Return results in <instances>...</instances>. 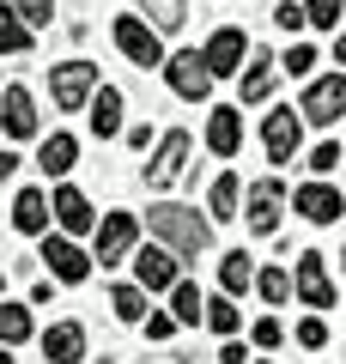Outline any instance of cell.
I'll list each match as a JSON object with an SVG mask.
<instances>
[{
	"mask_svg": "<svg viewBox=\"0 0 346 364\" xmlns=\"http://www.w3.org/2000/svg\"><path fill=\"white\" fill-rule=\"evenodd\" d=\"M146 231H152L158 243H170L182 261L206 255V243H213V225H206L194 207H177V200H158V207H146Z\"/></svg>",
	"mask_w": 346,
	"mask_h": 364,
	"instance_id": "6da1fadb",
	"label": "cell"
},
{
	"mask_svg": "<svg viewBox=\"0 0 346 364\" xmlns=\"http://www.w3.org/2000/svg\"><path fill=\"white\" fill-rule=\"evenodd\" d=\"M285 200H292V188H285L280 176H261V182H249V195H243L249 231H256V237H273V231H280V213H285Z\"/></svg>",
	"mask_w": 346,
	"mask_h": 364,
	"instance_id": "7a4b0ae2",
	"label": "cell"
},
{
	"mask_svg": "<svg viewBox=\"0 0 346 364\" xmlns=\"http://www.w3.org/2000/svg\"><path fill=\"white\" fill-rule=\"evenodd\" d=\"M140 243V219L134 213H103L98 219V267H122Z\"/></svg>",
	"mask_w": 346,
	"mask_h": 364,
	"instance_id": "3957f363",
	"label": "cell"
},
{
	"mask_svg": "<svg viewBox=\"0 0 346 364\" xmlns=\"http://www.w3.org/2000/svg\"><path fill=\"white\" fill-rule=\"evenodd\" d=\"M115 49L128 55L134 67H158V61H164V49H158V25H152V18H140V13H122V18H115Z\"/></svg>",
	"mask_w": 346,
	"mask_h": 364,
	"instance_id": "277c9868",
	"label": "cell"
},
{
	"mask_svg": "<svg viewBox=\"0 0 346 364\" xmlns=\"http://www.w3.org/2000/svg\"><path fill=\"white\" fill-rule=\"evenodd\" d=\"M91 91H98V67L91 61H61L49 73V97L55 109H85L91 104Z\"/></svg>",
	"mask_w": 346,
	"mask_h": 364,
	"instance_id": "5b68a950",
	"label": "cell"
},
{
	"mask_svg": "<svg viewBox=\"0 0 346 364\" xmlns=\"http://www.w3.org/2000/svg\"><path fill=\"white\" fill-rule=\"evenodd\" d=\"M261 146H268L273 164H292L298 146H304V109H273V116L261 122Z\"/></svg>",
	"mask_w": 346,
	"mask_h": 364,
	"instance_id": "8992f818",
	"label": "cell"
},
{
	"mask_svg": "<svg viewBox=\"0 0 346 364\" xmlns=\"http://www.w3.org/2000/svg\"><path fill=\"white\" fill-rule=\"evenodd\" d=\"M43 267H55V279H61V286H79L98 261L79 255V243H73L67 231H43Z\"/></svg>",
	"mask_w": 346,
	"mask_h": 364,
	"instance_id": "52a82bcc",
	"label": "cell"
},
{
	"mask_svg": "<svg viewBox=\"0 0 346 364\" xmlns=\"http://www.w3.org/2000/svg\"><path fill=\"white\" fill-rule=\"evenodd\" d=\"M189 152H194V140H189L182 128L164 134V140H158V152H152V164H146V188H170V182L189 170Z\"/></svg>",
	"mask_w": 346,
	"mask_h": 364,
	"instance_id": "ba28073f",
	"label": "cell"
},
{
	"mask_svg": "<svg viewBox=\"0 0 346 364\" xmlns=\"http://www.w3.org/2000/svg\"><path fill=\"white\" fill-rule=\"evenodd\" d=\"M346 116V73H322L316 85L304 91V122H316V128H328V122Z\"/></svg>",
	"mask_w": 346,
	"mask_h": 364,
	"instance_id": "9c48e42d",
	"label": "cell"
},
{
	"mask_svg": "<svg viewBox=\"0 0 346 364\" xmlns=\"http://www.w3.org/2000/svg\"><path fill=\"white\" fill-rule=\"evenodd\" d=\"M164 73H170V91H177V97H194V104H201L206 91H213V67H206V55H194V49L170 55Z\"/></svg>",
	"mask_w": 346,
	"mask_h": 364,
	"instance_id": "30bf717a",
	"label": "cell"
},
{
	"mask_svg": "<svg viewBox=\"0 0 346 364\" xmlns=\"http://www.w3.org/2000/svg\"><path fill=\"white\" fill-rule=\"evenodd\" d=\"M292 213L310 219V225H334L346 213V200H340V188H328V182H304V188H292Z\"/></svg>",
	"mask_w": 346,
	"mask_h": 364,
	"instance_id": "8fae6325",
	"label": "cell"
},
{
	"mask_svg": "<svg viewBox=\"0 0 346 364\" xmlns=\"http://www.w3.org/2000/svg\"><path fill=\"white\" fill-rule=\"evenodd\" d=\"M177 249L170 243H152V249H140V255H134V279H140L146 291H170L177 286Z\"/></svg>",
	"mask_w": 346,
	"mask_h": 364,
	"instance_id": "7c38bea8",
	"label": "cell"
},
{
	"mask_svg": "<svg viewBox=\"0 0 346 364\" xmlns=\"http://www.w3.org/2000/svg\"><path fill=\"white\" fill-rule=\"evenodd\" d=\"M0 128H6V140H31V134H37V97H31L25 85L0 91Z\"/></svg>",
	"mask_w": 346,
	"mask_h": 364,
	"instance_id": "4fadbf2b",
	"label": "cell"
},
{
	"mask_svg": "<svg viewBox=\"0 0 346 364\" xmlns=\"http://www.w3.org/2000/svg\"><path fill=\"white\" fill-rule=\"evenodd\" d=\"M292 279H298V298H304L310 310H328V304H334V279H328V267H322L316 249L298 255V273H292Z\"/></svg>",
	"mask_w": 346,
	"mask_h": 364,
	"instance_id": "5bb4252c",
	"label": "cell"
},
{
	"mask_svg": "<svg viewBox=\"0 0 346 364\" xmlns=\"http://www.w3.org/2000/svg\"><path fill=\"white\" fill-rule=\"evenodd\" d=\"M49 207H55V225H61L67 237H85V231H98V219H91V200L79 195L73 182H61V188H55V200H49Z\"/></svg>",
	"mask_w": 346,
	"mask_h": 364,
	"instance_id": "9a60e30c",
	"label": "cell"
},
{
	"mask_svg": "<svg viewBox=\"0 0 346 364\" xmlns=\"http://www.w3.org/2000/svg\"><path fill=\"white\" fill-rule=\"evenodd\" d=\"M43 358L49 364H85V328L67 316V322H49V334H43Z\"/></svg>",
	"mask_w": 346,
	"mask_h": 364,
	"instance_id": "2e32d148",
	"label": "cell"
},
{
	"mask_svg": "<svg viewBox=\"0 0 346 364\" xmlns=\"http://www.w3.org/2000/svg\"><path fill=\"white\" fill-rule=\"evenodd\" d=\"M206 146H213L219 158H237L243 152V109H213V116H206Z\"/></svg>",
	"mask_w": 346,
	"mask_h": 364,
	"instance_id": "e0dca14e",
	"label": "cell"
},
{
	"mask_svg": "<svg viewBox=\"0 0 346 364\" xmlns=\"http://www.w3.org/2000/svg\"><path fill=\"white\" fill-rule=\"evenodd\" d=\"M49 219H55L49 195H43V188H19V200H13V225H19V231L43 237V231H49Z\"/></svg>",
	"mask_w": 346,
	"mask_h": 364,
	"instance_id": "ac0fdd59",
	"label": "cell"
},
{
	"mask_svg": "<svg viewBox=\"0 0 346 364\" xmlns=\"http://www.w3.org/2000/svg\"><path fill=\"white\" fill-rule=\"evenodd\" d=\"M201 55H206V67H213V79L237 73V67H243V31H237V25H225V31H219V37L206 43Z\"/></svg>",
	"mask_w": 346,
	"mask_h": 364,
	"instance_id": "d6986e66",
	"label": "cell"
},
{
	"mask_svg": "<svg viewBox=\"0 0 346 364\" xmlns=\"http://www.w3.org/2000/svg\"><path fill=\"white\" fill-rule=\"evenodd\" d=\"M91 128H98V140L122 134V91H115V85H98V91H91Z\"/></svg>",
	"mask_w": 346,
	"mask_h": 364,
	"instance_id": "ffe728a7",
	"label": "cell"
},
{
	"mask_svg": "<svg viewBox=\"0 0 346 364\" xmlns=\"http://www.w3.org/2000/svg\"><path fill=\"white\" fill-rule=\"evenodd\" d=\"M237 79H243V104H268L273 85H280V67H273L268 55H256V61H249V73H237Z\"/></svg>",
	"mask_w": 346,
	"mask_h": 364,
	"instance_id": "44dd1931",
	"label": "cell"
},
{
	"mask_svg": "<svg viewBox=\"0 0 346 364\" xmlns=\"http://www.w3.org/2000/svg\"><path fill=\"white\" fill-rule=\"evenodd\" d=\"M73 158H79V140H73V134H49V140H43V152H37V164L49 170V176H67V170H73Z\"/></svg>",
	"mask_w": 346,
	"mask_h": 364,
	"instance_id": "7402d4cb",
	"label": "cell"
},
{
	"mask_svg": "<svg viewBox=\"0 0 346 364\" xmlns=\"http://www.w3.org/2000/svg\"><path fill=\"white\" fill-rule=\"evenodd\" d=\"M237 200H243V182H237V170H225V176L213 182V195H206V207H213V219H237Z\"/></svg>",
	"mask_w": 346,
	"mask_h": 364,
	"instance_id": "603a6c76",
	"label": "cell"
},
{
	"mask_svg": "<svg viewBox=\"0 0 346 364\" xmlns=\"http://www.w3.org/2000/svg\"><path fill=\"white\" fill-rule=\"evenodd\" d=\"M219 286H225L231 298H237V291H249V286H256V261H249L243 249H231L225 267H219Z\"/></svg>",
	"mask_w": 346,
	"mask_h": 364,
	"instance_id": "cb8c5ba5",
	"label": "cell"
},
{
	"mask_svg": "<svg viewBox=\"0 0 346 364\" xmlns=\"http://www.w3.org/2000/svg\"><path fill=\"white\" fill-rule=\"evenodd\" d=\"M170 316H177L182 328L206 322V298H201V291H194V286H182V279H177V286H170Z\"/></svg>",
	"mask_w": 346,
	"mask_h": 364,
	"instance_id": "d4e9b609",
	"label": "cell"
},
{
	"mask_svg": "<svg viewBox=\"0 0 346 364\" xmlns=\"http://www.w3.org/2000/svg\"><path fill=\"white\" fill-rule=\"evenodd\" d=\"M31 49V25L19 18V6H0V55H25Z\"/></svg>",
	"mask_w": 346,
	"mask_h": 364,
	"instance_id": "484cf974",
	"label": "cell"
},
{
	"mask_svg": "<svg viewBox=\"0 0 346 364\" xmlns=\"http://www.w3.org/2000/svg\"><path fill=\"white\" fill-rule=\"evenodd\" d=\"M140 6V18H152L158 37H177L182 31V0H134Z\"/></svg>",
	"mask_w": 346,
	"mask_h": 364,
	"instance_id": "4316f807",
	"label": "cell"
},
{
	"mask_svg": "<svg viewBox=\"0 0 346 364\" xmlns=\"http://www.w3.org/2000/svg\"><path fill=\"white\" fill-rule=\"evenodd\" d=\"M110 310L122 316V322H146V316H152V310H146V286H140V279H134V286H115L110 291Z\"/></svg>",
	"mask_w": 346,
	"mask_h": 364,
	"instance_id": "83f0119b",
	"label": "cell"
},
{
	"mask_svg": "<svg viewBox=\"0 0 346 364\" xmlns=\"http://www.w3.org/2000/svg\"><path fill=\"white\" fill-rule=\"evenodd\" d=\"M37 328H31V310L25 304H0V346H19V340H31Z\"/></svg>",
	"mask_w": 346,
	"mask_h": 364,
	"instance_id": "f1b7e54d",
	"label": "cell"
},
{
	"mask_svg": "<svg viewBox=\"0 0 346 364\" xmlns=\"http://www.w3.org/2000/svg\"><path fill=\"white\" fill-rule=\"evenodd\" d=\"M292 286H298V279H292L285 267H261V273H256V291H261L268 304H285V298H292Z\"/></svg>",
	"mask_w": 346,
	"mask_h": 364,
	"instance_id": "f546056e",
	"label": "cell"
},
{
	"mask_svg": "<svg viewBox=\"0 0 346 364\" xmlns=\"http://www.w3.org/2000/svg\"><path fill=\"white\" fill-rule=\"evenodd\" d=\"M206 328H213V334H237V328H243V316H237V304H231V291H225V298H213V304H206Z\"/></svg>",
	"mask_w": 346,
	"mask_h": 364,
	"instance_id": "4dcf8cb0",
	"label": "cell"
},
{
	"mask_svg": "<svg viewBox=\"0 0 346 364\" xmlns=\"http://www.w3.org/2000/svg\"><path fill=\"white\" fill-rule=\"evenodd\" d=\"M304 13H310L316 31H334V25H340V0H304Z\"/></svg>",
	"mask_w": 346,
	"mask_h": 364,
	"instance_id": "1f68e13d",
	"label": "cell"
},
{
	"mask_svg": "<svg viewBox=\"0 0 346 364\" xmlns=\"http://www.w3.org/2000/svg\"><path fill=\"white\" fill-rule=\"evenodd\" d=\"M13 6H19V18H25L31 31H37V25H49V18H55V0H13Z\"/></svg>",
	"mask_w": 346,
	"mask_h": 364,
	"instance_id": "d6a6232c",
	"label": "cell"
},
{
	"mask_svg": "<svg viewBox=\"0 0 346 364\" xmlns=\"http://www.w3.org/2000/svg\"><path fill=\"white\" fill-rule=\"evenodd\" d=\"M298 346H310V352H316V346H328V328H322L316 316H304V322H298Z\"/></svg>",
	"mask_w": 346,
	"mask_h": 364,
	"instance_id": "836d02e7",
	"label": "cell"
},
{
	"mask_svg": "<svg viewBox=\"0 0 346 364\" xmlns=\"http://www.w3.org/2000/svg\"><path fill=\"white\" fill-rule=\"evenodd\" d=\"M310 67H316V49L310 43H292L285 49V73H310Z\"/></svg>",
	"mask_w": 346,
	"mask_h": 364,
	"instance_id": "e575fe53",
	"label": "cell"
},
{
	"mask_svg": "<svg viewBox=\"0 0 346 364\" xmlns=\"http://www.w3.org/2000/svg\"><path fill=\"white\" fill-rule=\"evenodd\" d=\"M273 25H285V31H304V25H310V13H304V6H292V0H285L280 13H273Z\"/></svg>",
	"mask_w": 346,
	"mask_h": 364,
	"instance_id": "d590c367",
	"label": "cell"
},
{
	"mask_svg": "<svg viewBox=\"0 0 346 364\" xmlns=\"http://www.w3.org/2000/svg\"><path fill=\"white\" fill-rule=\"evenodd\" d=\"M334 164H340V146H316V152H310V170H316V176H322V170H334Z\"/></svg>",
	"mask_w": 346,
	"mask_h": 364,
	"instance_id": "8d00e7d4",
	"label": "cell"
},
{
	"mask_svg": "<svg viewBox=\"0 0 346 364\" xmlns=\"http://www.w3.org/2000/svg\"><path fill=\"white\" fill-rule=\"evenodd\" d=\"M177 316H146V334H152V340H170V334H177Z\"/></svg>",
	"mask_w": 346,
	"mask_h": 364,
	"instance_id": "74e56055",
	"label": "cell"
},
{
	"mask_svg": "<svg viewBox=\"0 0 346 364\" xmlns=\"http://www.w3.org/2000/svg\"><path fill=\"white\" fill-rule=\"evenodd\" d=\"M256 346H280V322H273V316H268V322H256Z\"/></svg>",
	"mask_w": 346,
	"mask_h": 364,
	"instance_id": "f35d334b",
	"label": "cell"
},
{
	"mask_svg": "<svg viewBox=\"0 0 346 364\" xmlns=\"http://www.w3.org/2000/svg\"><path fill=\"white\" fill-rule=\"evenodd\" d=\"M128 146H134V152H146V146H152V128H146V122H140V128H128Z\"/></svg>",
	"mask_w": 346,
	"mask_h": 364,
	"instance_id": "ab89813d",
	"label": "cell"
},
{
	"mask_svg": "<svg viewBox=\"0 0 346 364\" xmlns=\"http://www.w3.org/2000/svg\"><path fill=\"white\" fill-rule=\"evenodd\" d=\"M219 364H249V358H243V346H237V340H231V346L219 352Z\"/></svg>",
	"mask_w": 346,
	"mask_h": 364,
	"instance_id": "60d3db41",
	"label": "cell"
},
{
	"mask_svg": "<svg viewBox=\"0 0 346 364\" xmlns=\"http://www.w3.org/2000/svg\"><path fill=\"white\" fill-rule=\"evenodd\" d=\"M13 170H19V158H13V152H0V182L13 176Z\"/></svg>",
	"mask_w": 346,
	"mask_h": 364,
	"instance_id": "b9f144b4",
	"label": "cell"
},
{
	"mask_svg": "<svg viewBox=\"0 0 346 364\" xmlns=\"http://www.w3.org/2000/svg\"><path fill=\"white\" fill-rule=\"evenodd\" d=\"M334 61L346 67V31H340V37H334Z\"/></svg>",
	"mask_w": 346,
	"mask_h": 364,
	"instance_id": "7bdbcfd3",
	"label": "cell"
},
{
	"mask_svg": "<svg viewBox=\"0 0 346 364\" xmlns=\"http://www.w3.org/2000/svg\"><path fill=\"white\" fill-rule=\"evenodd\" d=\"M0 364H13V352H6V346H0Z\"/></svg>",
	"mask_w": 346,
	"mask_h": 364,
	"instance_id": "ee69618b",
	"label": "cell"
},
{
	"mask_svg": "<svg viewBox=\"0 0 346 364\" xmlns=\"http://www.w3.org/2000/svg\"><path fill=\"white\" fill-rule=\"evenodd\" d=\"M0 134H6V128H0Z\"/></svg>",
	"mask_w": 346,
	"mask_h": 364,
	"instance_id": "f6af8a7d",
	"label": "cell"
}]
</instances>
